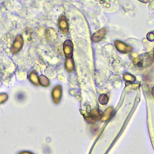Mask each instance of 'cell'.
Listing matches in <instances>:
<instances>
[{"label":"cell","mask_w":154,"mask_h":154,"mask_svg":"<svg viewBox=\"0 0 154 154\" xmlns=\"http://www.w3.org/2000/svg\"><path fill=\"white\" fill-rule=\"evenodd\" d=\"M8 98V96L6 93H0V104H3Z\"/></svg>","instance_id":"cell-10"},{"label":"cell","mask_w":154,"mask_h":154,"mask_svg":"<svg viewBox=\"0 0 154 154\" xmlns=\"http://www.w3.org/2000/svg\"><path fill=\"white\" fill-rule=\"evenodd\" d=\"M73 45L72 41L67 40L63 43V53H64V54H65V56L67 58H71L73 53Z\"/></svg>","instance_id":"cell-4"},{"label":"cell","mask_w":154,"mask_h":154,"mask_svg":"<svg viewBox=\"0 0 154 154\" xmlns=\"http://www.w3.org/2000/svg\"><path fill=\"white\" fill-rule=\"evenodd\" d=\"M65 68L69 72H73L75 69L73 60L72 58H67L65 61Z\"/></svg>","instance_id":"cell-8"},{"label":"cell","mask_w":154,"mask_h":154,"mask_svg":"<svg viewBox=\"0 0 154 154\" xmlns=\"http://www.w3.org/2000/svg\"><path fill=\"white\" fill-rule=\"evenodd\" d=\"M62 88L61 85H57L54 87L52 91V99L55 104H58L62 97Z\"/></svg>","instance_id":"cell-2"},{"label":"cell","mask_w":154,"mask_h":154,"mask_svg":"<svg viewBox=\"0 0 154 154\" xmlns=\"http://www.w3.org/2000/svg\"><path fill=\"white\" fill-rule=\"evenodd\" d=\"M23 45V40L22 37L20 35H17L15 40L12 45V48H11V53L13 54H16L20 52V51L22 48V46Z\"/></svg>","instance_id":"cell-1"},{"label":"cell","mask_w":154,"mask_h":154,"mask_svg":"<svg viewBox=\"0 0 154 154\" xmlns=\"http://www.w3.org/2000/svg\"><path fill=\"white\" fill-rule=\"evenodd\" d=\"M17 154H35V153H33L32 152H30V151L23 150V151H21V152H18Z\"/></svg>","instance_id":"cell-12"},{"label":"cell","mask_w":154,"mask_h":154,"mask_svg":"<svg viewBox=\"0 0 154 154\" xmlns=\"http://www.w3.org/2000/svg\"><path fill=\"white\" fill-rule=\"evenodd\" d=\"M29 80L30 82L35 86H39L40 85L39 82V77L38 76L36 73L34 71H32L29 74Z\"/></svg>","instance_id":"cell-7"},{"label":"cell","mask_w":154,"mask_h":154,"mask_svg":"<svg viewBox=\"0 0 154 154\" xmlns=\"http://www.w3.org/2000/svg\"><path fill=\"white\" fill-rule=\"evenodd\" d=\"M58 25L60 32L66 35L69 32V24L66 17L63 15H62L59 17L58 20Z\"/></svg>","instance_id":"cell-3"},{"label":"cell","mask_w":154,"mask_h":154,"mask_svg":"<svg viewBox=\"0 0 154 154\" xmlns=\"http://www.w3.org/2000/svg\"><path fill=\"white\" fill-rule=\"evenodd\" d=\"M105 35H106V29H102L100 30H98L93 35L92 37V40L94 42H98L104 38Z\"/></svg>","instance_id":"cell-6"},{"label":"cell","mask_w":154,"mask_h":154,"mask_svg":"<svg viewBox=\"0 0 154 154\" xmlns=\"http://www.w3.org/2000/svg\"><path fill=\"white\" fill-rule=\"evenodd\" d=\"M40 84L44 87H48L50 85V82L46 76L44 75H40L39 76Z\"/></svg>","instance_id":"cell-9"},{"label":"cell","mask_w":154,"mask_h":154,"mask_svg":"<svg viewBox=\"0 0 154 154\" xmlns=\"http://www.w3.org/2000/svg\"><path fill=\"white\" fill-rule=\"evenodd\" d=\"M108 101V98L106 95H101L99 97V102L102 104H106Z\"/></svg>","instance_id":"cell-11"},{"label":"cell","mask_w":154,"mask_h":154,"mask_svg":"<svg viewBox=\"0 0 154 154\" xmlns=\"http://www.w3.org/2000/svg\"><path fill=\"white\" fill-rule=\"evenodd\" d=\"M46 36L47 39L51 42H54L57 39V32L52 28H49L46 30Z\"/></svg>","instance_id":"cell-5"}]
</instances>
